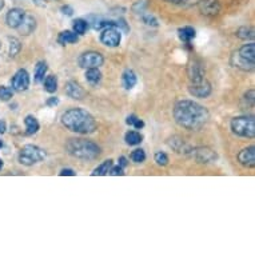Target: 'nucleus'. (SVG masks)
<instances>
[{"mask_svg": "<svg viewBox=\"0 0 255 255\" xmlns=\"http://www.w3.org/2000/svg\"><path fill=\"white\" fill-rule=\"evenodd\" d=\"M174 118L180 127L197 131L209 122L210 114L206 107L197 102L180 101L174 107Z\"/></svg>", "mask_w": 255, "mask_h": 255, "instance_id": "obj_1", "label": "nucleus"}, {"mask_svg": "<svg viewBox=\"0 0 255 255\" xmlns=\"http://www.w3.org/2000/svg\"><path fill=\"white\" fill-rule=\"evenodd\" d=\"M62 123L67 130L76 134H92L97 130V121L91 114L82 109H71L62 115Z\"/></svg>", "mask_w": 255, "mask_h": 255, "instance_id": "obj_2", "label": "nucleus"}, {"mask_svg": "<svg viewBox=\"0 0 255 255\" xmlns=\"http://www.w3.org/2000/svg\"><path fill=\"white\" fill-rule=\"evenodd\" d=\"M66 150L74 158L82 160H92L101 155V147L87 139H70L66 144Z\"/></svg>", "mask_w": 255, "mask_h": 255, "instance_id": "obj_3", "label": "nucleus"}, {"mask_svg": "<svg viewBox=\"0 0 255 255\" xmlns=\"http://www.w3.org/2000/svg\"><path fill=\"white\" fill-rule=\"evenodd\" d=\"M188 91L197 98H207L211 94V84L205 78V72L201 66L194 63L190 67V86Z\"/></svg>", "mask_w": 255, "mask_h": 255, "instance_id": "obj_4", "label": "nucleus"}, {"mask_svg": "<svg viewBox=\"0 0 255 255\" xmlns=\"http://www.w3.org/2000/svg\"><path fill=\"white\" fill-rule=\"evenodd\" d=\"M231 130L235 135L242 138H254L255 119L254 117H238L231 121Z\"/></svg>", "mask_w": 255, "mask_h": 255, "instance_id": "obj_5", "label": "nucleus"}, {"mask_svg": "<svg viewBox=\"0 0 255 255\" xmlns=\"http://www.w3.org/2000/svg\"><path fill=\"white\" fill-rule=\"evenodd\" d=\"M46 159V151L34 144H27L20 150L19 162L24 166H32Z\"/></svg>", "mask_w": 255, "mask_h": 255, "instance_id": "obj_6", "label": "nucleus"}, {"mask_svg": "<svg viewBox=\"0 0 255 255\" xmlns=\"http://www.w3.org/2000/svg\"><path fill=\"white\" fill-rule=\"evenodd\" d=\"M105 62V59L102 56V54L95 52V51H88L84 52L83 55H80L79 58V66L82 68H99Z\"/></svg>", "mask_w": 255, "mask_h": 255, "instance_id": "obj_7", "label": "nucleus"}, {"mask_svg": "<svg viewBox=\"0 0 255 255\" xmlns=\"http://www.w3.org/2000/svg\"><path fill=\"white\" fill-rule=\"evenodd\" d=\"M121 29H118L117 27H107L101 35V42L107 47H118L121 44Z\"/></svg>", "mask_w": 255, "mask_h": 255, "instance_id": "obj_8", "label": "nucleus"}, {"mask_svg": "<svg viewBox=\"0 0 255 255\" xmlns=\"http://www.w3.org/2000/svg\"><path fill=\"white\" fill-rule=\"evenodd\" d=\"M198 8L202 15L214 17L221 12V3H219V0H199Z\"/></svg>", "mask_w": 255, "mask_h": 255, "instance_id": "obj_9", "label": "nucleus"}, {"mask_svg": "<svg viewBox=\"0 0 255 255\" xmlns=\"http://www.w3.org/2000/svg\"><path fill=\"white\" fill-rule=\"evenodd\" d=\"M193 155L199 163H211V162H215L218 158L215 151H213L211 148H207V147L195 148V150H193Z\"/></svg>", "mask_w": 255, "mask_h": 255, "instance_id": "obj_10", "label": "nucleus"}, {"mask_svg": "<svg viewBox=\"0 0 255 255\" xmlns=\"http://www.w3.org/2000/svg\"><path fill=\"white\" fill-rule=\"evenodd\" d=\"M29 86V75L25 70H19L12 78V88L16 91H25Z\"/></svg>", "mask_w": 255, "mask_h": 255, "instance_id": "obj_11", "label": "nucleus"}, {"mask_svg": "<svg viewBox=\"0 0 255 255\" xmlns=\"http://www.w3.org/2000/svg\"><path fill=\"white\" fill-rule=\"evenodd\" d=\"M239 163L245 167H254L255 166V147L250 146L243 148L238 154Z\"/></svg>", "mask_w": 255, "mask_h": 255, "instance_id": "obj_12", "label": "nucleus"}, {"mask_svg": "<svg viewBox=\"0 0 255 255\" xmlns=\"http://www.w3.org/2000/svg\"><path fill=\"white\" fill-rule=\"evenodd\" d=\"M24 15L25 12L21 8L9 9L8 13H7V17H5L8 27H11V28H17L19 24L21 23V20H23Z\"/></svg>", "mask_w": 255, "mask_h": 255, "instance_id": "obj_13", "label": "nucleus"}, {"mask_svg": "<svg viewBox=\"0 0 255 255\" xmlns=\"http://www.w3.org/2000/svg\"><path fill=\"white\" fill-rule=\"evenodd\" d=\"M36 28V20L34 16H29V15H24L23 20L19 24L17 29L20 31V34L23 35H29L34 29Z\"/></svg>", "mask_w": 255, "mask_h": 255, "instance_id": "obj_14", "label": "nucleus"}, {"mask_svg": "<svg viewBox=\"0 0 255 255\" xmlns=\"http://www.w3.org/2000/svg\"><path fill=\"white\" fill-rule=\"evenodd\" d=\"M66 94L72 99H82L84 95L83 88L80 87V84L76 82H68L66 86Z\"/></svg>", "mask_w": 255, "mask_h": 255, "instance_id": "obj_15", "label": "nucleus"}, {"mask_svg": "<svg viewBox=\"0 0 255 255\" xmlns=\"http://www.w3.org/2000/svg\"><path fill=\"white\" fill-rule=\"evenodd\" d=\"M237 54H238L241 58L245 59V60H247V62L255 63V44L254 43L245 44Z\"/></svg>", "mask_w": 255, "mask_h": 255, "instance_id": "obj_16", "label": "nucleus"}, {"mask_svg": "<svg viewBox=\"0 0 255 255\" xmlns=\"http://www.w3.org/2000/svg\"><path fill=\"white\" fill-rule=\"evenodd\" d=\"M231 63H233V66L237 68H241L243 71H251L253 68H254L255 63H251V62H247L243 58H241L237 52L233 55V58H231Z\"/></svg>", "mask_w": 255, "mask_h": 255, "instance_id": "obj_17", "label": "nucleus"}, {"mask_svg": "<svg viewBox=\"0 0 255 255\" xmlns=\"http://www.w3.org/2000/svg\"><path fill=\"white\" fill-rule=\"evenodd\" d=\"M24 125H25V134L27 135H34L39 131V122L38 119L32 115H28V117L24 119Z\"/></svg>", "mask_w": 255, "mask_h": 255, "instance_id": "obj_18", "label": "nucleus"}, {"mask_svg": "<svg viewBox=\"0 0 255 255\" xmlns=\"http://www.w3.org/2000/svg\"><path fill=\"white\" fill-rule=\"evenodd\" d=\"M86 80H87L91 86H98L102 80L101 71H99L97 67L87 68V71H86Z\"/></svg>", "mask_w": 255, "mask_h": 255, "instance_id": "obj_19", "label": "nucleus"}, {"mask_svg": "<svg viewBox=\"0 0 255 255\" xmlns=\"http://www.w3.org/2000/svg\"><path fill=\"white\" fill-rule=\"evenodd\" d=\"M58 42L62 44V46H66V44H72V43L78 42V34L72 32V31H63L59 34Z\"/></svg>", "mask_w": 255, "mask_h": 255, "instance_id": "obj_20", "label": "nucleus"}, {"mask_svg": "<svg viewBox=\"0 0 255 255\" xmlns=\"http://www.w3.org/2000/svg\"><path fill=\"white\" fill-rule=\"evenodd\" d=\"M122 79H123V86H125L126 90H131L136 84V75H135V72L132 70H126L123 72Z\"/></svg>", "mask_w": 255, "mask_h": 255, "instance_id": "obj_21", "label": "nucleus"}, {"mask_svg": "<svg viewBox=\"0 0 255 255\" xmlns=\"http://www.w3.org/2000/svg\"><path fill=\"white\" fill-rule=\"evenodd\" d=\"M178 35H179V39L184 43H190L195 38V29L193 27H183V28L178 29Z\"/></svg>", "mask_w": 255, "mask_h": 255, "instance_id": "obj_22", "label": "nucleus"}, {"mask_svg": "<svg viewBox=\"0 0 255 255\" xmlns=\"http://www.w3.org/2000/svg\"><path fill=\"white\" fill-rule=\"evenodd\" d=\"M111 167H113V160L111 159H109V160H106V162H103L102 164H99L95 170H94V172H92V175L94 176H103V175H107L110 172V170H111Z\"/></svg>", "mask_w": 255, "mask_h": 255, "instance_id": "obj_23", "label": "nucleus"}, {"mask_svg": "<svg viewBox=\"0 0 255 255\" xmlns=\"http://www.w3.org/2000/svg\"><path fill=\"white\" fill-rule=\"evenodd\" d=\"M142 135L139 134L138 131H128L125 136L126 143L130 144V146H136V144L142 142Z\"/></svg>", "mask_w": 255, "mask_h": 255, "instance_id": "obj_24", "label": "nucleus"}, {"mask_svg": "<svg viewBox=\"0 0 255 255\" xmlns=\"http://www.w3.org/2000/svg\"><path fill=\"white\" fill-rule=\"evenodd\" d=\"M47 72V63L46 62H39L35 67V80L36 83H40L44 80V75Z\"/></svg>", "mask_w": 255, "mask_h": 255, "instance_id": "obj_25", "label": "nucleus"}, {"mask_svg": "<svg viewBox=\"0 0 255 255\" xmlns=\"http://www.w3.org/2000/svg\"><path fill=\"white\" fill-rule=\"evenodd\" d=\"M72 28H74L75 34L83 35L88 28L87 20H84V19H76V20L72 21Z\"/></svg>", "mask_w": 255, "mask_h": 255, "instance_id": "obj_26", "label": "nucleus"}, {"mask_svg": "<svg viewBox=\"0 0 255 255\" xmlns=\"http://www.w3.org/2000/svg\"><path fill=\"white\" fill-rule=\"evenodd\" d=\"M44 88H46V91L50 92V94L56 91V90H58V79H56V76H47L46 80H44Z\"/></svg>", "mask_w": 255, "mask_h": 255, "instance_id": "obj_27", "label": "nucleus"}, {"mask_svg": "<svg viewBox=\"0 0 255 255\" xmlns=\"http://www.w3.org/2000/svg\"><path fill=\"white\" fill-rule=\"evenodd\" d=\"M237 36L239 39H243V40H251L254 38V29L250 28V27H242L237 31Z\"/></svg>", "mask_w": 255, "mask_h": 255, "instance_id": "obj_28", "label": "nucleus"}, {"mask_svg": "<svg viewBox=\"0 0 255 255\" xmlns=\"http://www.w3.org/2000/svg\"><path fill=\"white\" fill-rule=\"evenodd\" d=\"M131 160L135 162V163H142V162L146 160V152L143 150H140V148L132 151V154H131Z\"/></svg>", "mask_w": 255, "mask_h": 255, "instance_id": "obj_29", "label": "nucleus"}, {"mask_svg": "<svg viewBox=\"0 0 255 255\" xmlns=\"http://www.w3.org/2000/svg\"><path fill=\"white\" fill-rule=\"evenodd\" d=\"M19 51H20V42L15 38L9 39V55L16 56Z\"/></svg>", "mask_w": 255, "mask_h": 255, "instance_id": "obj_30", "label": "nucleus"}, {"mask_svg": "<svg viewBox=\"0 0 255 255\" xmlns=\"http://www.w3.org/2000/svg\"><path fill=\"white\" fill-rule=\"evenodd\" d=\"M13 95V91H12V88H9V87H4V86H1L0 87V99L1 101H9L11 98H12Z\"/></svg>", "mask_w": 255, "mask_h": 255, "instance_id": "obj_31", "label": "nucleus"}, {"mask_svg": "<svg viewBox=\"0 0 255 255\" xmlns=\"http://www.w3.org/2000/svg\"><path fill=\"white\" fill-rule=\"evenodd\" d=\"M127 125L130 126H134L135 128H143V126H144V123H143V121H140L138 117H135V115H130V117L127 118Z\"/></svg>", "mask_w": 255, "mask_h": 255, "instance_id": "obj_32", "label": "nucleus"}, {"mask_svg": "<svg viewBox=\"0 0 255 255\" xmlns=\"http://www.w3.org/2000/svg\"><path fill=\"white\" fill-rule=\"evenodd\" d=\"M142 20L144 21L147 25H152V27H156V25H158L156 17H155L154 15H151V13H143Z\"/></svg>", "mask_w": 255, "mask_h": 255, "instance_id": "obj_33", "label": "nucleus"}, {"mask_svg": "<svg viewBox=\"0 0 255 255\" xmlns=\"http://www.w3.org/2000/svg\"><path fill=\"white\" fill-rule=\"evenodd\" d=\"M155 162L159 164V166H166L168 163V156L164 152H156L155 154Z\"/></svg>", "mask_w": 255, "mask_h": 255, "instance_id": "obj_34", "label": "nucleus"}, {"mask_svg": "<svg viewBox=\"0 0 255 255\" xmlns=\"http://www.w3.org/2000/svg\"><path fill=\"white\" fill-rule=\"evenodd\" d=\"M164 1L172 3V4H176V5H183V7H187V5L194 4L197 0H164Z\"/></svg>", "mask_w": 255, "mask_h": 255, "instance_id": "obj_35", "label": "nucleus"}, {"mask_svg": "<svg viewBox=\"0 0 255 255\" xmlns=\"http://www.w3.org/2000/svg\"><path fill=\"white\" fill-rule=\"evenodd\" d=\"M109 174L113 176H119V175H125V171H123V167H121V166H117V167H111V170H110Z\"/></svg>", "mask_w": 255, "mask_h": 255, "instance_id": "obj_36", "label": "nucleus"}, {"mask_svg": "<svg viewBox=\"0 0 255 255\" xmlns=\"http://www.w3.org/2000/svg\"><path fill=\"white\" fill-rule=\"evenodd\" d=\"M60 9H62V12L64 13V15H67V16H71L72 13H74V9H72L71 5H63Z\"/></svg>", "mask_w": 255, "mask_h": 255, "instance_id": "obj_37", "label": "nucleus"}, {"mask_svg": "<svg viewBox=\"0 0 255 255\" xmlns=\"http://www.w3.org/2000/svg\"><path fill=\"white\" fill-rule=\"evenodd\" d=\"M60 175H62V176H64V175L74 176V175H75V172L72 171L71 168H63L62 171H60Z\"/></svg>", "mask_w": 255, "mask_h": 255, "instance_id": "obj_38", "label": "nucleus"}, {"mask_svg": "<svg viewBox=\"0 0 255 255\" xmlns=\"http://www.w3.org/2000/svg\"><path fill=\"white\" fill-rule=\"evenodd\" d=\"M59 103L58 98H50L48 101H47V106H56Z\"/></svg>", "mask_w": 255, "mask_h": 255, "instance_id": "obj_39", "label": "nucleus"}, {"mask_svg": "<svg viewBox=\"0 0 255 255\" xmlns=\"http://www.w3.org/2000/svg\"><path fill=\"white\" fill-rule=\"evenodd\" d=\"M119 166H121V167H123V168L127 166V159H126L125 156H121V158H119Z\"/></svg>", "mask_w": 255, "mask_h": 255, "instance_id": "obj_40", "label": "nucleus"}, {"mask_svg": "<svg viewBox=\"0 0 255 255\" xmlns=\"http://www.w3.org/2000/svg\"><path fill=\"white\" fill-rule=\"evenodd\" d=\"M5 127H7V126H5L4 122L0 121V134H3V132H4V131H5Z\"/></svg>", "mask_w": 255, "mask_h": 255, "instance_id": "obj_41", "label": "nucleus"}, {"mask_svg": "<svg viewBox=\"0 0 255 255\" xmlns=\"http://www.w3.org/2000/svg\"><path fill=\"white\" fill-rule=\"evenodd\" d=\"M3 7H4V1H3V0H0V11L3 9Z\"/></svg>", "mask_w": 255, "mask_h": 255, "instance_id": "obj_42", "label": "nucleus"}, {"mask_svg": "<svg viewBox=\"0 0 255 255\" xmlns=\"http://www.w3.org/2000/svg\"><path fill=\"white\" fill-rule=\"evenodd\" d=\"M1 167H3V160L0 159V170H1Z\"/></svg>", "mask_w": 255, "mask_h": 255, "instance_id": "obj_43", "label": "nucleus"}, {"mask_svg": "<svg viewBox=\"0 0 255 255\" xmlns=\"http://www.w3.org/2000/svg\"><path fill=\"white\" fill-rule=\"evenodd\" d=\"M3 146V142H1V140H0V147Z\"/></svg>", "mask_w": 255, "mask_h": 255, "instance_id": "obj_44", "label": "nucleus"}]
</instances>
